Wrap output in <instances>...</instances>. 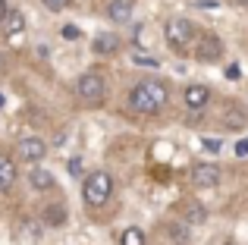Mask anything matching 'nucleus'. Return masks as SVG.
I'll return each instance as SVG.
<instances>
[{"label":"nucleus","mask_w":248,"mask_h":245,"mask_svg":"<svg viewBox=\"0 0 248 245\" xmlns=\"http://www.w3.org/2000/svg\"><path fill=\"white\" fill-rule=\"evenodd\" d=\"M164 104H167V85H164V82L141 79L139 85H132V92H129V110L141 113V117L157 113Z\"/></svg>","instance_id":"obj_1"},{"label":"nucleus","mask_w":248,"mask_h":245,"mask_svg":"<svg viewBox=\"0 0 248 245\" xmlns=\"http://www.w3.org/2000/svg\"><path fill=\"white\" fill-rule=\"evenodd\" d=\"M85 201L91 204V208H101L104 201H107L110 195H113V179H110V173L104 170H94L88 179H85V189H82Z\"/></svg>","instance_id":"obj_2"},{"label":"nucleus","mask_w":248,"mask_h":245,"mask_svg":"<svg viewBox=\"0 0 248 245\" xmlns=\"http://www.w3.org/2000/svg\"><path fill=\"white\" fill-rule=\"evenodd\" d=\"M164 35H167V41H170V47H173V50H182L195 38V29H192V22H188V19L173 16V19H167Z\"/></svg>","instance_id":"obj_3"},{"label":"nucleus","mask_w":248,"mask_h":245,"mask_svg":"<svg viewBox=\"0 0 248 245\" xmlns=\"http://www.w3.org/2000/svg\"><path fill=\"white\" fill-rule=\"evenodd\" d=\"M76 92H79L82 101L97 104V101L107 98V82H104V76H97V73H85L82 79L76 82Z\"/></svg>","instance_id":"obj_4"},{"label":"nucleus","mask_w":248,"mask_h":245,"mask_svg":"<svg viewBox=\"0 0 248 245\" xmlns=\"http://www.w3.org/2000/svg\"><path fill=\"white\" fill-rule=\"evenodd\" d=\"M192 183L198 185V189H217V185H220V167L195 164L192 167Z\"/></svg>","instance_id":"obj_5"},{"label":"nucleus","mask_w":248,"mask_h":245,"mask_svg":"<svg viewBox=\"0 0 248 245\" xmlns=\"http://www.w3.org/2000/svg\"><path fill=\"white\" fill-rule=\"evenodd\" d=\"M195 57H198L201 63H214L223 57V41H220L217 35H204L198 44V50H195Z\"/></svg>","instance_id":"obj_6"},{"label":"nucleus","mask_w":248,"mask_h":245,"mask_svg":"<svg viewBox=\"0 0 248 245\" xmlns=\"http://www.w3.org/2000/svg\"><path fill=\"white\" fill-rule=\"evenodd\" d=\"M19 154H22L25 160H31V164H38V160L47 154V145H44L38 135H29V138H22L19 141Z\"/></svg>","instance_id":"obj_7"},{"label":"nucleus","mask_w":248,"mask_h":245,"mask_svg":"<svg viewBox=\"0 0 248 245\" xmlns=\"http://www.w3.org/2000/svg\"><path fill=\"white\" fill-rule=\"evenodd\" d=\"M182 101H186V107H192V110H201V107L211 101V88L207 85H188L186 94H182Z\"/></svg>","instance_id":"obj_8"},{"label":"nucleus","mask_w":248,"mask_h":245,"mask_svg":"<svg viewBox=\"0 0 248 245\" xmlns=\"http://www.w3.org/2000/svg\"><path fill=\"white\" fill-rule=\"evenodd\" d=\"M13 183H16V164L6 154H0V195L13 189Z\"/></svg>","instance_id":"obj_9"},{"label":"nucleus","mask_w":248,"mask_h":245,"mask_svg":"<svg viewBox=\"0 0 248 245\" xmlns=\"http://www.w3.org/2000/svg\"><path fill=\"white\" fill-rule=\"evenodd\" d=\"M107 16L113 19V22H126V19L132 16V0H110L107 3Z\"/></svg>","instance_id":"obj_10"},{"label":"nucleus","mask_w":248,"mask_h":245,"mask_svg":"<svg viewBox=\"0 0 248 245\" xmlns=\"http://www.w3.org/2000/svg\"><path fill=\"white\" fill-rule=\"evenodd\" d=\"M29 179H31V185H35L38 192H47V189H54V173H50V170H44V167H35Z\"/></svg>","instance_id":"obj_11"},{"label":"nucleus","mask_w":248,"mask_h":245,"mask_svg":"<svg viewBox=\"0 0 248 245\" xmlns=\"http://www.w3.org/2000/svg\"><path fill=\"white\" fill-rule=\"evenodd\" d=\"M44 223L47 227H63L66 223V208L63 204H47L44 208Z\"/></svg>","instance_id":"obj_12"},{"label":"nucleus","mask_w":248,"mask_h":245,"mask_svg":"<svg viewBox=\"0 0 248 245\" xmlns=\"http://www.w3.org/2000/svg\"><path fill=\"white\" fill-rule=\"evenodd\" d=\"M120 50V38L116 35H97L94 38V54H116Z\"/></svg>","instance_id":"obj_13"},{"label":"nucleus","mask_w":248,"mask_h":245,"mask_svg":"<svg viewBox=\"0 0 248 245\" xmlns=\"http://www.w3.org/2000/svg\"><path fill=\"white\" fill-rule=\"evenodd\" d=\"M3 31L6 35H16V31H25V16L19 10H10L3 19Z\"/></svg>","instance_id":"obj_14"},{"label":"nucleus","mask_w":248,"mask_h":245,"mask_svg":"<svg viewBox=\"0 0 248 245\" xmlns=\"http://www.w3.org/2000/svg\"><path fill=\"white\" fill-rule=\"evenodd\" d=\"M182 217H186L188 223H204L207 220V208H204V204H198V201H186Z\"/></svg>","instance_id":"obj_15"},{"label":"nucleus","mask_w":248,"mask_h":245,"mask_svg":"<svg viewBox=\"0 0 248 245\" xmlns=\"http://www.w3.org/2000/svg\"><path fill=\"white\" fill-rule=\"evenodd\" d=\"M120 245H145V233H141L139 227H129V230H123V236H120Z\"/></svg>","instance_id":"obj_16"},{"label":"nucleus","mask_w":248,"mask_h":245,"mask_svg":"<svg viewBox=\"0 0 248 245\" xmlns=\"http://www.w3.org/2000/svg\"><path fill=\"white\" fill-rule=\"evenodd\" d=\"M66 170H69V176H76V179H79L82 173H85V164H82V157H69Z\"/></svg>","instance_id":"obj_17"},{"label":"nucleus","mask_w":248,"mask_h":245,"mask_svg":"<svg viewBox=\"0 0 248 245\" xmlns=\"http://www.w3.org/2000/svg\"><path fill=\"white\" fill-rule=\"evenodd\" d=\"M226 126H232V129H239V126H245V117L239 110H230L226 113Z\"/></svg>","instance_id":"obj_18"},{"label":"nucleus","mask_w":248,"mask_h":245,"mask_svg":"<svg viewBox=\"0 0 248 245\" xmlns=\"http://www.w3.org/2000/svg\"><path fill=\"white\" fill-rule=\"evenodd\" d=\"M44 6H47V10H54V13H60V10H66L69 3H73V0H41Z\"/></svg>","instance_id":"obj_19"},{"label":"nucleus","mask_w":248,"mask_h":245,"mask_svg":"<svg viewBox=\"0 0 248 245\" xmlns=\"http://www.w3.org/2000/svg\"><path fill=\"white\" fill-rule=\"evenodd\" d=\"M135 63H139V66H160L157 60H151V57H141V54L135 57Z\"/></svg>","instance_id":"obj_20"},{"label":"nucleus","mask_w":248,"mask_h":245,"mask_svg":"<svg viewBox=\"0 0 248 245\" xmlns=\"http://www.w3.org/2000/svg\"><path fill=\"white\" fill-rule=\"evenodd\" d=\"M170 236H176V239H186V230H182L179 223H173V227H170Z\"/></svg>","instance_id":"obj_21"},{"label":"nucleus","mask_w":248,"mask_h":245,"mask_svg":"<svg viewBox=\"0 0 248 245\" xmlns=\"http://www.w3.org/2000/svg\"><path fill=\"white\" fill-rule=\"evenodd\" d=\"M204 145H207V151H220V141H217V138H207Z\"/></svg>","instance_id":"obj_22"},{"label":"nucleus","mask_w":248,"mask_h":245,"mask_svg":"<svg viewBox=\"0 0 248 245\" xmlns=\"http://www.w3.org/2000/svg\"><path fill=\"white\" fill-rule=\"evenodd\" d=\"M63 35H66V38H76V35H79V29H76V25H66V29H63Z\"/></svg>","instance_id":"obj_23"},{"label":"nucleus","mask_w":248,"mask_h":245,"mask_svg":"<svg viewBox=\"0 0 248 245\" xmlns=\"http://www.w3.org/2000/svg\"><path fill=\"white\" fill-rule=\"evenodd\" d=\"M10 44H13V47H19V44H22V31H16V35H10Z\"/></svg>","instance_id":"obj_24"},{"label":"nucleus","mask_w":248,"mask_h":245,"mask_svg":"<svg viewBox=\"0 0 248 245\" xmlns=\"http://www.w3.org/2000/svg\"><path fill=\"white\" fill-rule=\"evenodd\" d=\"M226 79H239V66H226Z\"/></svg>","instance_id":"obj_25"},{"label":"nucleus","mask_w":248,"mask_h":245,"mask_svg":"<svg viewBox=\"0 0 248 245\" xmlns=\"http://www.w3.org/2000/svg\"><path fill=\"white\" fill-rule=\"evenodd\" d=\"M3 66H6V57H3V50H0V73H3Z\"/></svg>","instance_id":"obj_26"},{"label":"nucleus","mask_w":248,"mask_h":245,"mask_svg":"<svg viewBox=\"0 0 248 245\" xmlns=\"http://www.w3.org/2000/svg\"><path fill=\"white\" fill-rule=\"evenodd\" d=\"M0 107H3V94H0Z\"/></svg>","instance_id":"obj_27"},{"label":"nucleus","mask_w":248,"mask_h":245,"mask_svg":"<svg viewBox=\"0 0 248 245\" xmlns=\"http://www.w3.org/2000/svg\"><path fill=\"white\" fill-rule=\"evenodd\" d=\"M239 3H245V6H248V0H239Z\"/></svg>","instance_id":"obj_28"}]
</instances>
